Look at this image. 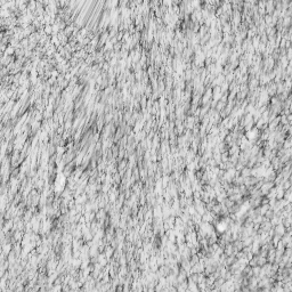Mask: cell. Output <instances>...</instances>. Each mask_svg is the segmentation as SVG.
I'll return each mask as SVG.
<instances>
[]
</instances>
